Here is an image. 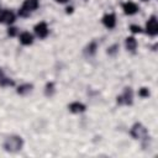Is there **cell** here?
Wrapping results in <instances>:
<instances>
[{
	"instance_id": "1",
	"label": "cell",
	"mask_w": 158,
	"mask_h": 158,
	"mask_svg": "<svg viewBox=\"0 0 158 158\" xmlns=\"http://www.w3.org/2000/svg\"><path fill=\"white\" fill-rule=\"evenodd\" d=\"M23 146V139L20 137V136H16V135H12V136H9L6 137V139L4 141V149L6 152H10V153H15V152H19Z\"/></svg>"
},
{
	"instance_id": "2",
	"label": "cell",
	"mask_w": 158,
	"mask_h": 158,
	"mask_svg": "<svg viewBox=\"0 0 158 158\" xmlns=\"http://www.w3.org/2000/svg\"><path fill=\"white\" fill-rule=\"evenodd\" d=\"M131 136L136 139L142 141V146L146 147V144L149 141V136L147 132V128L141 123V122H136L132 127H131Z\"/></svg>"
},
{
	"instance_id": "3",
	"label": "cell",
	"mask_w": 158,
	"mask_h": 158,
	"mask_svg": "<svg viewBox=\"0 0 158 158\" xmlns=\"http://www.w3.org/2000/svg\"><path fill=\"white\" fill-rule=\"evenodd\" d=\"M38 7V0H25L21 9L19 10V15L21 17H27Z\"/></svg>"
},
{
	"instance_id": "4",
	"label": "cell",
	"mask_w": 158,
	"mask_h": 158,
	"mask_svg": "<svg viewBox=\"0 0 158 158\" xmlns=\"http://www.w3.org/2000/svg\"><path fill=\"white\" fill-rule=\"evenodd\" d=\"M117 104L118 105H132L133 102V93L131 88H125L123 93L117 96Z\"/></svg>"
},
{
	"instance_id": "5",
	"label": "cell",
	"mask_w": 158,
	"mask_h": 158,
	"mask_svg": "<svg viewBox=\"0 0 158 158\" xmlns=\"http://www.w3.org/2000/svg\"><path fill=\"white\" fill-rule=\"evenodd\" d=\"M146 32L149 36H156L158 33V22L156 16H151L146 25Z\"/></svg>"
},
{
	"instance_id": "6",
	"label": "cell",
	"mask_w": 158,
	"mask_h": 158,
	"mask_svg": "<svg viewBox=\"0 0 158 158\" xmlns=\"http://www.w3.org/2000/svg\"><path fill=\"white\" fill-rule=\"evenodd\" d=\"M35 33L40 37V38H44L47 37L48 35V27H47V23L46 22H38L36 26H35Z\"/></svg>"
},
{
	"instance_id": "7",
	"label": "cell",
	"mask_w": 158,
	"mask_h": 158,
	"mask_svg": "<svg viewBox=\"0 0 158 158\" xmlns=\"http://www.w3.org/2000/svg\"><path fill=\"white\" fill-rule=\"evenodd\" d=\"M122 10L126 15H135L138 11V6L132 1H127L122 4Z\"/></svg>"
},
{
	"instance_id": "8",
	"label": "cell",
	"mask_w": 158,
	"mask_h": 158,
	"mask_svg": "<svg viewBox=\"0 0 158 158\" xmlns=\"http://www.w3.org/2000/svg\"><path fill=\"white\" fill-rule=\"evenodd\" d=\"M102 23L107 28H114L115 25H116V16H115V14H106V15H104Z\"/></svg>"
},
{
	"instance_id": "9",
	"label": "cell",
	"mask_w": 158,
	"mask_h": 158,
	"mask_svg": "<svg viewBox=\"0 0 158 158\" xmlns=\"http://www.w3.org/2000/svg\"><path fill=\"white\" fill-rule=\"evenodd\" d=\"M68 109H69V111L73 112V114H80V112H84L86 107H85L84 104H81V102H79V101H74V102H72V104L68 106Z\"/></svg>"
},
{
	"instance_id": "10",
	"label": "cell",
	"mask_w": 158,
	"mask_h": 158,
	"mask_svg": "<svg viewBox=\"0 0 158 158\" xmlns=\"http://www.w3.org/2000/svg\"><path fill=\"white\" fill-rule=\"evenodd\" d=\"M125 46H126V49L130 51V52H135L136 48H137V41L135 37H127L125 40Z\"/></svg>"
},
{
	"instance_id": "11",
	"label": "cell",
	"mask_w": 158,
	"mask_h": 158,
	"mask_svg": "<svg viewBox=\"0 0 158 158\" xmlns=\"http://www.w3.org/2000/svg\"><path fill=\"white\" fill-rule=\"evenodd\" d=\"M96 48H98V43H96L95 41H93V42H90V43L85 47L84 54H85L86 57H93V56L95 54V52H96Z\"/></svg>"
},
{
	"instance_id": "12",
	"label": "cell",
	"mask_w": 158,
	"mask_h": 158,
	"mask_svg": "<svg viewBox=\"0 0 158 158\" xmlns=\"http://www.w3.org/2000/svg\"><path fill=\"white\" fill-rule=\"evenodd\" d=\"M20 42L22 44H25V46H28V44H31L33 42V37H32V35L30 32H22L20 35Z\"/></svg>"
},
{
	"instance_id": "13",
	"label": "cell",
	"mask_w": 158,
	"mask_h": 158,
	"mask_svg": "<svg viewBox=\"0 0 158 158\" xmlns=\"http://www.w3.org/2000/svg\"><path fill=\"white\" fill-rule=\"evenodd\" d=\"M15 21V14L10 10H4V15H2V22L10 25Z\"/></svg>"
},
{
	"instance_id": "14",
	"label": "cell",
	"mask_w": 158,
	"mask_h": 158,
	"mask_svg": "<svg viewBox=\"0 0 158 158\" xmlns=\"http://www.w3.org/2000/svg\"><path fill=\"white\" fill-rule=\"evenodd\" d=\"M32 88H33V85L32 84H28V83H26V84H22V85H20L19 88H17V94H20V95H26V94H28L31 90H32Z\"/></svg>"
},
{
	"instance_id": "15",
	"label": "cell",
	"mask_w": 158,
	"mask_h": 158,
	"mask_svg": "<svg viewBox=\"0 0 158 158\" xmlns=\"http://www.w3.org/2000/svg\"><path fill=\"white\" fill-rule=\"evenodd\" d=\"M54 91H56V89H54V83H53V81L47 83L46 86H44V95H46L47 98H51V96L54 95Z\"/></svg>"
},
{
	"instance_id": "16",
	"label": "cell",
	"mask_w": 158,
	"mask_h": 158,
	"mask_svg": "<svg viewBox=\"0 0 158 158\" xmlns=\"http://www.w3.org/2000/svg\"><path fill=\"white\" fill-rule=\"evenodd\" d=\"M138 95H139L141 98H148V96H149V90H148L147 88H141V89L138 90Z\"/></svg>"
},
{
	"instance_id": "17",
	"label": "cell",
	"mask_w": 158,
	"mask_h": 158,
	"mask_svg": "<svg viewBox=\"0 0 158 158\" xmlns=\"http://www.w3.org/2000/svg\"><path fill=\"white\" fill-rule=\"evenodd\" d=\"M130 30H131V32H133V33H139V32L142 31V28H141L139 26H137V25H131V26H130Z\"/></svg>"
},
{
	"instance_id": "18",
	"label": "cell",
	"mask_w": 158,
	"mask_h": 158,
	"mask_svg": "<svg viewBox=\"0 0 158 158\" xmlns=\"http://www.w3.org/2000/svg\"><path fill=\"white\" fill-rule=\"evenodd\" d=\"M7 35H9L10 37L16 36V35H17V28H16V27H10V28L7 30Z\"/></svg>"
},
{
	"instance_id": "19",
	"label": "cell",
	"mask_w": 158,
	"mask_h": 158,
	"mask_svg": "<svg viewBox=\"0 0 158 158\" xmlns=\"http://www.w3.org/2000/svg\"><path fill=\"white\" fill-rule=\"evenodd\" d=\"M117 49H118V44H114V46H111V47L107 49V53H109V54H115Z\"/></svg>"
},
{
	"instance_id": "20",
	"label": "cell",
	"mask_w": 158,
	"mask_h": 158,
	"mask_svg": "<svg viewBox=\"0 0 158 158\" xmlns=\"http://www.w3.org/2000/svg\"><path fill=\"white\" fill-rule=\"evenodd\" d=\"M2 15H4V10L0 7V21H2Z\"/></svg>"
},
{
	"instance_id": "21",
	"label": "cell",
	"mask_w": 158,
	"mask_h": 158,
	"mask_svg": "<svg viewBox=\"0 0 158 158\" xmlns=\"http://www.w3.org/2000/svg\"><path fill=\"white\" fill-rule=\"evenodd\" d=\"M70 12H73V7H68L67 9V14H70Z\"/></svg>"
},
{
	"instance_id": "22",
	"label": "cell",
	"mask_w": 158,
	"mask_h": 158,
	"mask_svg": "<svg viewBox=\"0 0 158 158\" xmlns=\"http://www.w3.org/2000/svg\"><path fill=\"white\" fill-rule=\"evenodd\" d=\"M4 77H5V75H4V73H2V70L0 69V79H1V78H4Z\"/></svg>"
},
{
	"instance_id": "23",
	"label": "cell",
	"mask_w": 158,
	"mask_h": 158,
	"mask_svg": "<svg viewBox=\"0 0 158 158\" xmlns=\"http://www.w3.org/2000/svg\"><path fill=\"white\" fill-rule=\"evenodd\" d=\"M56 1H57V2H67L68 0H56Z\"/></svg>"
},
{
	"instance_id": "24",
	"label": "cell",
	"mask_w": 158,
	"mask_h": 158,
	"mask_svg": "<svg viewBox=\"0 0 158 158\" xmlns=\"http://www.w3.org/2000/svg\"><path fill=\"white\" fill-rule=\"evenodd\" d=\"M143 1H147V0H143Z\"/></svg>"
}]
</instances>
